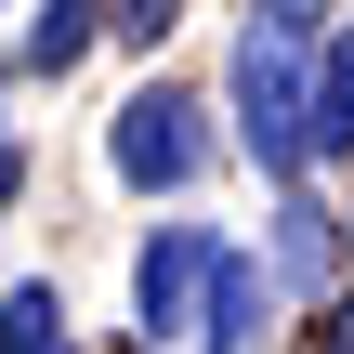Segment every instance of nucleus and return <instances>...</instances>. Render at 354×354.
<instances>
[{"mask_svg":"<svg viewBox=\"0 0 354 354\" xmlns=\"http://www.w3.org/2000/svg\"><path fill=\"white\" fill-rule=\"evenodd\" d=\"M315 26L328 0H250L236 26V131L263 171H302V66H315Z\"/></svg>","mask_w":354,"mask_h":354,"instance_id":"obj_1","label":"nucleus"},{"mask_svg":"<svg viewBox=\"0 0 354 354\" xmlns=\"http://www.w3.org/2000/svg\"><path fill=\"white\" fill-rule=\"evenodd\" d=\"M105 171H118L131 197L197 184V171H210V105H197V92H131V105L105 118Z\"/></svg>","mask_w":354,"mask_h":354,"instance_id":"obj_2","label":"nucleus"},{"mask_svg":"<svg viewBox=\"0 0 354 354\" xmlns=\"http://www.w3.org/2000/svg\"><path fill=\"white\" fill-rule=\"evenodd\" d=\"M210 223H158L145 236V263H131V354H158V342H184V315H197V276H210Z\"/></svg>","mask_w":354,"mask_h":354,"instance_id":"obj_3","label":"nucleus"},{"mask_svg":"<svg viewBox=\"0 0 354 354\" xmlns=\"http://www.w3.org/2000/svg\"><path fill=\"white\" fill-rule=\"evenodd\" d=\"M263 315H276V276H263L250 250H210V276H197V315H184V342H197V354H263Z\"/></svg>","mask_w":354,"mask_h":354,"instance_id":"obj_4","label":"nucleus"},{"mask_svg":"<svg viewBox=\"0 0 354 354\" xmlns=\"http://www.w3.org/2000/svg\"><path fill=\"white\" fill-rule=\"evenodd\" d=\"M302 158H354V13L315 26V66H302Z\"/></svg>","mask_w":354,"mask_h":354,"instance_id":"obj_5","label":"nucleus"},{"mask_svg":"<svg viewBox=\"0 0 354 354\" xmlns=\"http://www.w3.org/2000/svg\"><path fill=\"white\" fill-rule=\"evenodd\" d=\"M92 39H105V0H39V26H26V79H66Z\"/></svg>","mask_w":354,"mask_h":354,"instance_id":"obj_6","label":"nucleus"},{"mask_svg":"<svg viewBox=\"0 0 354 354\" xmlns=\"http://www.w3.org/2000/svg\"><path fill=\"white\" fill-rule=\"evenodd\" d=\"M328 263H342V223H328L315 197H289V210H276V276H302V289H328Z\"/></svg>","mask_w":354,"mask_h":354,"instance_id":"obj_7","label":"nucleus"},{"mask_svg":"<svg viewBox=\"0 0 354 354\" xmlns=\"http://www.w3.org/2000/svg\"><path fill=\"white\" fill-rule=\"evenodd\" d=\"M0 354H79V328H66V302L26 276V289H0Z\"/></svg>","mask_w":354,"mask_h":354,"instance_id":"obj_8","label":"nucleus"},{"mask_svg":"<svg viewBox=\"0 0 354 354\" xmlns=\"http://www.w3.org/2000/svg\"><path fill=\"white\" fill-rule=\"evenodd\" d=\"M105 26L145 53V39H171V26H184V0H105Z\"/></svg>","mask_w":354,"mask_h":354,"instance_id":"obj_9","label":"nucleus"},{"mask_svg":"<svg viewBox=\"0 0 354 354\" xmlns=\"http://www.w3.org/2000/svg\"><path fill=\"white\" fill-rule=\"evenodd\" d=\"M315 354H354V302H328V315H315Z\"/></svg>","mask_w":354,"mask_h":354,"instance_id":"obj_10","label":"nucleus"},{"mask_svg":"<svg viewBox=\"0 0 354 354\" xmlns=\"http://www.w3.org/2000/svg\"><path fill=\"white\" fill-rule=\"evenodd\" d=\"M13 184H26V145H13V131H0V210H13Z\"/></svg>","mask_w":354,"mask_h":354,"instance_id":"obj_11","label":"nucleus"}]
</instances>
